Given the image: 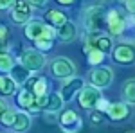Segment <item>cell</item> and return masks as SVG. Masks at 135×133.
Masks as SVG:
<instances>
[{"label":"cell","instance_id":"obj_1","mask_svg":"<svg viewBox=\"0 0 135 133\" xmlns=\"http://www.w3.org/2000/svg\"><path fill=\"white\" fill-rule=\"evenodd\" d=\"M23 32H25V36L32 41H36V40H54V36H56V31L52 29V25H47V23H43V22H40V20L27 22Z\"/></svg>","mask_w":135,"mask_h":133},{"label":"cell","instance_id":"obj_2","mask_svg":"<svg viewBox=\"0 0 135 133\" xmlns=\"http://www.w3.org/2000/svg\"><path fill=\"white\" fill-rule=\"evenodd\" d=\"M83 22H85V27H86L88 32H99L104 27V23H106L104 9L99 7V6H94L90 9H86V13L83 16Z\"/></svg>","mask_w":135,"mask_h":133},{"label":"cell","instance_id":"obj_3","mask_svg":"<svg viewBox=\"0 0 135 133\" xmlns=\"http://www.w3.org/2000/svg\"><path fill=\"white\" fill-rule=\"evenodd\" d=\"M20 63L27 68V70H42L47 63V58L42 51H36V49H29V51H23L20 56Z\"/></svg>","mask_w":135,"mask_h":133},{"label":"cell","instance_id":"obj_4","mask_svg":"<svg viewBox=\"0 0 135 133\" xmlns=\"http://www.w3.org/2000/svg\"><path fill=\"white\" fill-rule=\"evenodd\" d=\"M32 16V6L27 0H15L11 9V20L15 23H27Z\"/></svg>","mask_w":135,"mask_h":133},{"label":"cell","instance_id":"obj_5","mask_svg":"<svg viewBox=\"0 0 135 133\" xmlns=\"http://www.w3.org/2000/svg\"><path fill=\"white\" fill-rule=\"evenodd\" d=\"M51 72L54 77H60V79H69L76 74V67L70 60L67 58H56L51 63Z\"/></svg>","mask_w":135,"mask_h":133},{"label":"cell","instance_id":"obj_6","mask_svg":"<svg viewBox=\"0 0 135 133\" xmlns=\"http://www.w3.org/2000/svg\"><path fill=\"white\" fill-rule=\"evenodd\" d=\"M112 38L108 36V34H103V32H88V43H86V47H85V51H88V49H97V51H101L103 54L112 51Z\"/></svg>","mask_w":135,"mask_h":133},{"label":"cell","instance_id":"obj_7","mask_svg":"<svg viewBox=\"0 0 135 133\" xmlns=\"http://www.w3.org/2000/svg\"><path fill=\"white\" fill-rule=\"evenodd\" d=\"M99 97H101V90L97 88V86H86L85 85L83 88L79 90V95H78V101H79V106L81 108H86V110H90V108H95V102L99 101Z\"/></svg>","mask_w":135,"mask_h":133},{"label":"cell","instance_id":"obj_8","mask_svg":"<svg viewBox=\"0 0 135 133\" xmlns=\"http://www.w3.org/2000/svg\"><path fill=\"white\" fill-rule=\"evenodd\" d=\"M106 25L112 36H123V32L126 31V18L121 14V11L112 9L106 14Z\"/></svg>","mask_w":135,"mask_h":133},{"label":"cell","instance_id":"obj_9","mask_svg":"<svg viewBox=\"0 0 135 133\" xmlns=\"http://www.w3.org/2000/svg\"><path fill=\"white\" fill-rule=\"evenodd\" d=\"M90 81L99 90L101 88H106L110 83L114 81V72H112V68H108V67H97V68H94L90 72Z\"/></svg>","mask_w":135,"mask_h":133},{"label":"cell","instance_id":"obj_10","mask_svg":"<svg viewBox=\"0 0 135 133\" xmlns=\"http://www.w3.org/2000/svg\"><path fill=\"white\" fill-rule=\"evenodd\" d=\"M81 119L78 117V113L74 110H67L60 115V126L65 133H78L81 130Z\"/></svg>","mask_w":135,"mask_h":133},{"label":"cell","instance_id":"obj_11","mask_svg":"<svg viewBox=\"0 0 135 133\" xmlns=\"http://www.w3.org/2000/svg\"><path fill=\"white\" fill-rule=\"evenodd\" d=\"M83 86H85V81H83V79H81V77H76V76H72V77H69L67 81L63 83L60 95H61L63 101H70V99H72V97H74L78 92H79Z\"/></svg>","mask_w":135,"mask_h":133},{"label":"cell","instance_id":"obj_12","mask_svg":"<svg viewBox=\"0 0 135 133\" xmlns=\"http://www.w3.org/2000/svg\"><path fill=\"white\" fill-rule=\"evenodd\" d=\"M114 60L121 65H132L135 61V49L132 45H117L114 49Z\"/></svg>","mask_w":135,"mask_h":133},{"label":"cell","instance_id":"obj_13","mask_svg":"<svg viewBox=\"0 0 135 133\" xmlns=\"http://www.w3.org/2000/svg\"><path fill=\"white\" fill-rule=\"evenodd\" d=\"M106 113L112 121H123L130 115V110H128L126 102H110L106 108Z\"/></svg>","mask_w":135,"mask_h":133},{"label":"cell","instance_id":"obj_14","mask_svg":"<svg viewBox=\"0 0 135 133\" xmlns=\"http://www.w3.org/2000/svg\"><path fill=\"white\" fill-rule=\"evenodd\" d=\"M27 86H31L29 90L34 93V97H42L47 93V79L45 77H40V76H36V77H29L27 79Z\"/></svg>","mask_w":135,"mask_h":133},{"label":"cell","instance_id":"obj_15","mask_svg":"<svg viewBox=\"0 0 135 133\" xmlns=\"http://www.w3.org/2000/svg\"><path fill=\"white\" fill-rule=\"evenodd\" d=\"M76 36H78V29L72 22L65 20L61 25H58V38L61 41H72Z\"/></svg>","mask_w":135,"mask_h":133},{"label":"cell","instance_id":"obj_16","mask_svg":"<svg viewBox=\"0 0 135 133\" xmlns=\"http://www.w3.org/2000/svg\"><path fill=\"white\" fill-rule=\"evenodd\" d=\"M9 74H11L9 77L16 83V85H25V83H27V79L31 77V70H27L22 63L13 65V68L9 70Z\"/></svg>","mask_w":135,"mask_h":133},{"label":"cell","instance_id":"obj_17","mask_svg":"<svg viewBox=\"0 0 135 133\" xmlns=\"http://www.w3.org/2000/svg\"><path fill=\"white\" fill-rule=\"evenodd\" d=\"M11 128H13V131H16V133L27 131V130L31 128V117H29V113L27 112H16L15 122H13Z\"/></svg>","mask_w":135,"mask_h":133},{"label":"cell","instance_id":"obj_18","mask_svg":"<svg viewBox=\"0 0 135 133\" xmlns=\"http://www.w3.org/2000/svg\"><path fill=\"white\" fill-rule=\"evenodd\" d=\"M63 99H61V95L60 93H51V95H47V102H45V112L47 113H56V112H60L63 108Z\"/></svg>","mask_w":135,"mask_h":133},{"label":"cell","instance_id":"obj_19","mask_svg":"<svg viewBox=\"0 0 135 133\" xmlns=\"http://www.w3.org/2000/svg\"><path fill=\"white\" fill-rule=\"evenodd\" d=\"M123 99L126 104H135V79H128L123 85Z\"/></svg>","mask_w":135,"mask_h":133},{"label":"cell","instance_id":"obj_20","mask_svg":"<svg viewBox=\"0 0 135 133\" xmlns=\"http://www.w3.org/2000/svg\"><path fill=\"white\" fill-rule=\"evenodd\" d=\"M34 93L29 90V88H25V90H22L20 93H18V106L20 108H23V110H29L32 104H34Z\"/></svg>","mask_w":135,"mask_h":133},{"label":"cell","instance_id":"obj_21","mask_svg":"<svg viewBox=\"0 0 135 133\" xmlns=\"http://www.w3.org/2000/svg\"><path fill=\"white\" fill-rule=\"evenodd\" d=\"M47 20H49V23H51V25L58 27V25H61V23H63L65 20H67V18H65V14H63L61 11L51 9L49 13H47Z\"/></svg>","mask_w":135,"mask_h":133},{"label":"cell","instance_id":"obj_22","mask_svg":"<svg viewBox=\"0 0 135 133\" xmlns=\"http://www.w3.org/2000/svg\"><path fill=\"white\" fill-rule=\"evenodd\" d=\"M15 65V60L13 56L7 54V52H0V72H9Z\"/></svg>","mask_w":135,"mask_h":133},{"label":"cell","instance_id":"obj_23","mask_svg":"<svg viewBox=\"0 0 135 133\" xmlns=\"http://www.w3.org/2000/svg\"><path fill=\"white\" fill-rule=\"evenodd\" d=\"M16 86H18V85L13 81L9 76H6V77H4V86H2V92L0 93H4V95H13V93L16 92Z\"/></svg>","mask_w":135,"mask_h":133},{"label":"cell","instance_id":"obj_24","mask_svg":"<svg viewBox=\"0 0 135 133\" xmlns=\"http://www.w3.org/2000/svg\"><path fill=\"white\" fill-rule=\"evenodd\" d=\"M88 63L90 65H99V63L104 60V54L101 51H97V49H88Z\"/></svg>","mask_w":135,"mask_h":133},{"label":"cell","instance_id":"obj_25","mask_svg":"<svg viewBox=\"0 0 135 133\" xmlns=\"http://www.w3.org/2000/svg\"><path fill=\"white\" fill-rule=\"evenodd\" d=\"M15 115H16V112H13V110H7V112L4 113L2 117H0V122H2V126H6V128H11L13 126V122H15Z\"/></svg>","mask_w":135,"mask_h":133},{"label":"cell","instance_id":"obj_26","mask_svg":"<svg viewBox=\"0 0 135 133\" xmlns=\"http://www.w3.org/2000/svg\"><path fill=\"white\" fill-rule=\"evenodd\" d=\"M36 45V51H51L52 49V40H36L34 41Z\"/></svg>","mask_w":135,"mask_h":133},{"label":"cell","instance_id":"obj_27","mask_svg":"<svg viewBox=\"0 0 135 133\" xmlns=\"http://www.w3.org/2000/svg\"><path fill=\"white\" fill-rule=\"evenodd\" d=\"M108 104H110V102L106 101L104 97H99V101L95 102V108H97L99 112H106V108H108Z\"/></svg>","mask_w":135,"mask_h":133},{"label":"cell","instance_id":"obj_28","mask_svg":"<svg viewBox=\"0 0 135 133\" xmlns=\"http://www.w3.org/2000/svg\"><path fill=\"white\" fill-rule=\"evenodd\" d=\"M15 0H0V9H9Z\"/></svg>","mask_w":135,"mask_h":133},{"label":"cell","instance_id":"obj_29","mask_svg":"<svg viewBox=\"0 0 135 133\" xmlns=\"http://www.w3.org/2000/svg\"><path fill=\"white\" fill-rule=\"evenodd\" d=\"M7 110H9V106H7V102L4 101V99H0V117H2L4 113L7 112Z\"/></svg>","mask_w":135,"mask_h":133},{"label":"cell","instance_id":"obj_30","mask_svg":"<svg viewBox=\"0 0 135 133\" xmlns=\"http://www.w3.org/2000/svg\"><path fill=\"white\" fill-rule=\"evenodd\" d=\"M6 34H7V27L6 25H0V41L2 43L6 41Z\"/></svg>","mask_w":135,"mask_h":133},{"label":"cell","instance_id":"obj_31","mask_svg":"<svg viewBox=\"0 0 135 133\" xmlns=\"http://www.w3.org/2000/svg\"><path fill=\"white\" fill-rule=\"evenodd\" d=\"M126 9L130 13H135V0H126Z\"/></svg>","mask_w":135,"mask_h":133},{"label":"cell","instance_id":"obj_32","mask_svg":"<svg viewBox=\"0 0 135 133\" xmlns=\"http://www.w3.org/2000/svg\"><path fill=\"white\" fill-rule=\"evenodd\" d=\"M31 6H36V7H42V6H45V2L47 0H27Z\"/></svg>","mask_w":135,"mask_h":133},{"label":"cell","instance_id":"obj_33","mask_svg":"<svg viewBox=\"0 0 135 133\" xmlns=\"http://www.w3.org/2000/svg\"><path fill=\"white\" fill-rule=\"evenodd\" d=\"M101 119H103V117H101V112H99V113H94V115H92V121H94V122H97V121L101 122Z\"/></svg>","mask_w":135,"mask_h":133},{"label":"cell","instance_id":"obj_34","mask_svg":"<svg viewBox=\"0 0 135 133\" xmlns=\"http://www.w3.org/2000/svg\"><path fill=\"white\" fill-rule=\"evenodd\" d=\"M58 2H60L61 6H70V4H72L74 0H58Z\"/></svg>","mask_w":135,"mask_h":133},{"label":"cell","instance_id":"obj_35","mask_svg":"<svg viewBox=\"0 0 135 133\" xmlns=\"http://www.w3.org/2000/svg\"><path fill=\"white\" fill-rule=\"evenodd\" d=\"M4 77L6 76H0V92H2V86H4Z\"/></svg>","mask_w":135,"mask_h":133},{"label":"cell","instance_id":"obj_36","mask_svg":"<svg viewBox=\"0 0 135 133\" xmlns=\"http://www.w3.org/2000/svg\"><path fill=\"white\" fill-rule=\"evenodd\" d=\"M0 52H6V45H4L2 41H0Z\"/></svg>","mask_w":135,"mask_h":133}]
</instances>
